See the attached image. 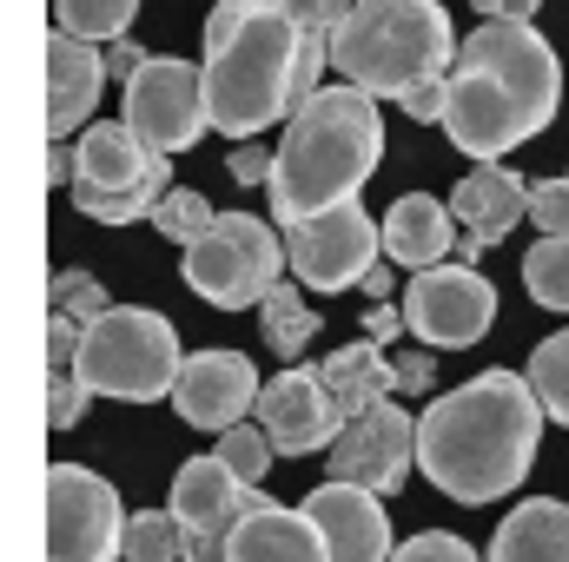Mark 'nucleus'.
Returning a JSON list of instances; mask_svg holds the SVG:
<instances>
[{"label": "nucleus", "mask_w": 569, "mask_h": 562, "mask_svg": "<svg viewBox=\"0 0 569 562\" xmlns=\"http://www.w3.org/2000/svg\"><path fill=\"white\" fill-rule=\"evenodd\" d=\"M443 133L463 159L503 165V152L537 140L563 107V60L530 20H483L443 80Z\"/></svg>", "instance_id": "1"}, {"label": "nucleus", "mask_w": 569, "mask_h": 562, "mask_svg": "<svg viewBox=\"0 0 569 562\" xmlns=\"http://www.w3.org/2000/svg\"><path fill=\"white\" fill-rule=\"evenodd\" d=\"M543 404L523 371H483L418 418V470L450 503H503L543 443Z\"/></svg>", "instance_id": "2"}, {"label": "nucleus", "mask_w": 569, "mask_h": 562, "mask_svg": "<svg viewBox=\"0 0 569 562\" xmlns=\"http://www.w3.org/2000/svg\"><path fill=\"white\" fill-rule=\"evenodd\" d=\"M206 113L219 140H259L298 113V20L279 0H219L206 13Z\"/></svg>", "instance_id": "3"}, {"label": "nucleus", "mask_w": 569, "mask_h": 562, "mask_svg": "<svg viewBox=\"0 0 569 562\" xmlns=\"http://www.w3.org/2000/svg\"><path fill=\"white\" fill-rule=\"evenodd\" d=\"M385 165V120L378 100L358 87H318L279 140V172H272V225L318 219L331 205H351L365 179Z\"/></svg>", "instance_id": "4"}, {"label": "nucleus", "mask_w": 569, "mask_h": 562, "mask_svg": "<svg viewBox=\"0 0 569 562\" xmlns=\"http://www.w3.org/2000/svg\"><path fill=\"white\" fill-rule=\"evenodd\" d=\"M457 47L443 0H358L331 40V67L371 100H405L425 80H450Z\"/></svg>", "instance_id": "5"}, {"label": "nucleus", "mask_w": 569, "mask_h": 562, "mask_svg": "<svg viewBox=\"0 0 569 562\" xmlns=\"http://www.w3.org/2000/svg\"><path fill=\"white\" fill-rule=\"evenodd\" d=\"M186 371V351H179V331L172 318L146 311V304H113L107 318L87 324L80 338V384L93 398H120V404H159L172 398Z\"/></svg>", "instance_id": "6"}, {"label": "nucleus", "mask_w": 569, "mask_h": 562, "mask_svg": "<svg viewBox=\"0 0 569 562\" xmlns=\"http://www.w3.org/2000/svg\"><path fill=\"white\" fill-rule=\"evenodd\" d=\"M80 179H73V205L100 225H133L152 219V205L172 192V159L133 140L127 120H93L80 140Z\"/></svg>", "instance_id": "7"}, {"label": "nucleus", "mask_w": 569, "mask_h": 562, "mask_svg": "<svg viewBox=\"0 0 569 562\" xmlns=\"http://www.w3.org/2000/svg\"><path fill=\"white\" fill-rule=\"evenodd\" d=\"M179 272L212 311H252V304H266L279 272H291L284 265V232L259 212H219L212 232L199 245H186Z\"/></svg>", "instance_id": "8"}, {"label": "nucleus", "mask_w": 569, "mask_h": 562, "mask_svg": "<svg viewBox=\"0 0 569 562\" xmlns=\"http://www.w3.org/2000/svg\"><path fill=\"white\" fill-rule=\"evenodd\" d=\"M127 523L133 516L100 470H80V463L47 470V562H120Z\"/></svg>", "instance_id": "9"}, {"label": "nucleus", "mask_w": 569, "mask_h": 562, "mask_svg": "<svg viewBox=\"0 0 569 562\" xmlns=\"http://www.w3.org/2000/svg\"><path fill=\"white\" fill-rule=\"evenodd\" d=\"M378 259H385V219H371L358 199L284 225V265L305 291H351L378 272Z\"/></svg>", "instance_id": "10"}, {"label": "nucleus", "mask_w": 569, "mask_h": 562, "mask_svg": "<svg viewBox=\"0 0 569 562\" xmlns=\"http://www.w3.org/2000/svg\"><path fill=\"white\" fill-rule=\"evenodd\" d=\"M120 100H127L120 120L133 127V140L152 145V152H166V159L212 133V113H206V67H192V60L152 53L140 73L120 87Z\"/></svg>", "instance_id": "11"}, {"label": "nucleus", "mask_w": 569, "mask_h": 562, "mask_svg": "<svg viewBox=\"0 0 569 562\" xmlns=\"http://www.w3.org/2000/svg\"><path fill=\"white\" fill-rule=\"evenodd\" d=\"M405 331L430 344V351H463L477 344L490 324H497V284L483 279L477 265H430V272H411L405 284Z\"/></svg>", "instance_id": "12"}, {"label": "nucleus", "mask_w": 569, "mask_h": 562, "mask_svg": "<svg viewBox=\"0 0 569 562\" xmlns=\"http://www.w3.org/2000/svg\"><path fill=\"white\" fill-rule=\"evenodd\" d=\"M166 510L186 530V562H232V530L246 523L252 490L219 456H192V463H179Z\"/></svg>", "instance_id": "13"}, {"label": "nucleus", "mask_w": 569, "mask_h": 562, "mask_svg": "<svg viewBox=\"0 0 569 562\" xmlns=\"http://www.w3.org/2000/svg\"><path fill=\"white\" fill-rule=\"evenodd\" d=\"M325 470H331V483H358L371 496L405 490L418 470V418L405 404H378L371 418H351L345 436L325 450Z\"/></svg>", "instance_id": "14"}, {"label": "nucleus", "mask_w": 569, "mask_h": 562, "mask_svg": "<svg viewBox=\"0 0 569 562\" xmlns=\"http://www.w3.org/2000/svg\"><path fill=\"white\" fill-rule=\"evenodd\" d=\"M259 364L246 358V351H226V344H206V351H192L186 358V371H179V384H172V411L192 423V430H212V436H226V430H239V423L259 418Z\"/></svg>", "instance_id": "15"}, {"label": "nucleus", "mask_w": 569, "mask_h": 562, "mask_svg": "<svg viewBox=\"0 0 569 562\" xmlns=\"http://www.w3.org/2000/svg\"><path fill=\"white\" fill-rule=\"evenodd\" d=\"M450 219H457V265H477L490 245H503L523 219H530V179H517L510 165H470L450 185Z\"/></svg>", "instance_id": "16"}, {"label": "nucleus", "mask_w": 569, "mask_h": 562, "mask_svg": "<svg viewBox=\"0 0 569 562\" xmlns=\"http://www.w3.org/2000/svg\"><path fill=\"white\" fill-rule=\"evenodd\" d=\"M259 423H266V436L279 443V456H311V450H331L338 436H345V411H338V398L325 391V378L318 371H279L266 391H259Z\"/></svg>", "instance_id": "17"}, {"label": "nucleus", "mask_w": 569, "mask_h": 562, "mask_svg": "<svg viewBox=\"0 0 569 562\" xmlns=\"http://www.w3.org/2000/svg\"><path fill=\"white\" fill-rule=\"evenodd\" d=\"M298 510L318 523L331 562H391L398 556L385 496H371V490H358V483H318Z\"/></svg>", "instance_id": "18"}, {"label": "nucleus", "mask_w": 569, "mask_h": 562, "mask_svg": "<svg viewBox=\"0 0 569 562\" xmlns=\"http://www.w3.org/2000/svg\"><path fill=\"white\" fill-rule=\"evenodd\" d=\"M107 47H87L73 33H47V140H80L93 127V107L107 93Z\"/></svg>", "instance_id": "19"}, {"label": "nucleus", "mask_w": 569, "mask_h": 562, "mask_svg": "<svg viewBox=\"0 0 569 562\" xmlns=\"http://www.w3.org/2000/svg\"><path fill=\"white\" fill-rule=\"evenodd\" d=\"M232 562H331V550L298 503H272L266 490H252V510L232 530Z\"/></svg>", "instance_id": "20"}, {"label": "nucleus", "mask_w": 569, "mask_h": 562, "mask_svg": "<svg viewBox=\"0 0 569 562\" xmlns=\"http://www.w3.org/2000/svg\"><path fill=\"white\" fill-rule=\"evenodd\" d=\"M457 219H450V199H430V192H405L391 212H385V259L405 265V272H430V265H450L457 259Z\"/></svg>", "instance_id": "21"}, {"label": "nucleus", "mask_w": 569, "mask_h": 562, "mask_svg": "<svg viewBox=\"0 0 569 562\" xmlns=\"http://www.w3.org/2000/svg\"><path fill=\"white\" fill-rule=\"evenodd\" d=\"M483 562H569V503L523 496V510H510L497 523Z\"/></svg>", "instance_id": "22"}, {"label": "nucleus", "mask_w": 569, "mask_h": 562, "mask_svg": "<svg viewBox=\"0 0 569 562\" xmlns=\"http://www.w3.org/2000/svg\"><path fill=\"white\" fill-rule=\"evenodd\" d=\"M318 378H325V391L338 398V411H345V418H371V411H378V404H391V391H398V371H391L385 344H371V338H358V344L331 351V358L318 364Z\"/></svg>", "instance_id": "23"}, {"label": "nucleus", "mask_w": 569, "mask_h": 562, "mask_svg": "<svg viewBox=\"0 0 569 562\" xmlns=\"http://www.w3.org/2000/svg\"><path fill=\"white\" fill-rule=\"evenodd\" d=\"M259 331H266V351L298 358V351H311V338L325 331V311L311 304V291L298 279H279L266 291V304H259Z\"/></svg>", "instance_id": "24"}, {"label": "nucleus", "mask_w": 569, "mask_h": 562, "mask_svg": "<svg viewBox=\"0 0 569 562\" xmlns=\"http://www.w3.org/2000/svg\"><path fill=\"white\" fill-rule=\"evenodd\" d=\"M133 13H140V0H53V27L73 33V40H87V47L127 40Z\"/></svg>", "instance_id": "25"}, {"label": "nucleus", "mask_w": 569, "mask_h": 562, "mask_svg": "<svg viewBox=\"0 0 569 562\" xmlns=\"http://www.w3.org/2000/svg\"><path fill=\"white\" fill-rule=\"evenodd\" d=\"M523 378H530L543 418L569 430V331H550V338L530 351V371H523Z\"/></svg>", "instance_id": "26"}, {"label": "nucleus", "mask_w": 569, "mask_h": 562, "mask_svg": "<svg viewBox=\"0 0 569 562\" xmlns=\"http://www.w3.org/2000/svg\"><path fill=\"white\" fill-rule=\"evenodd\" d=\"M523 284L543 311H563L569 318V232L563 239H537L523 252Z\"/></svg>", "instance_id": "27"}, {"label": "nucleus", "mask_w": 569, "mask_h": 562, "mask_svg": "<svg viewBox=\"0 0 569 562\" xmlns=\"http://www.w3.org/2000/svg\"><path fill=\"white\" fill-rule=\"evenodd\" d=\"M212 456H219L246 490H266V470L279 463V443L266 436V423H239V430H226V436H219V450H212Z\"/></svg>", "instance_id": "28"}, {"label": "nucleus", "mask_w": 569, "mask_h": 562, "mask_svg": "<svg viewBox=\"0 0 569 562\" xmlns=\"http://www.w3.org/2000/svg\"><path fill=\"white\" fill-rule=\"evenodd\" d=\"M212 219H219V212L206 205V192H199V185H172V192L152 205V225H159L179 252H186V245H199V239L212 232Z\"/></svg>", "instance_id": "29"}, {"label": "nucleus", "mask_w": 569, "mask_h": 562, "mask_svg": "<svg viewBox=\"0 0 569 562\" xmlns=\"http://www.w3.org/2000/svg\"><path fill=\"white\" fill-rule=\"evenodd\" d=\"M120 562H186V530L172 510H140L127 523V556Z\"/></svg>", "instance_id": "30"}, {"label": "nucleus", "mask_w": 569, "mask_h": 562, "mask_svg": "<svg viewBox=\"0 0 569 562\" xmlns=\"http://www.w3.org/2000/svg\"><path fill=\"white\" fill-rule=\"evenodd\" d=\"M47 311H60L73 324H93V318L113 311V298H107V284L93 279V272H53L47 279Z\"/></svg>", "instance_id": "31"}, {"label": "nucleus", "mask_w": 569, "mask_h": 562, "mask_svg": "<svg viewBox=\"0 0 569 562\" xmlns=\"http://www.w3.org/2000/svg\"><path fill=\"white\" fill-rule=\"evenodd\" d=\"M530 225L543 239H563L569 232V172L563 179H530Z\"/></svg>", "instance_id": "32"}, {"label": "nucleus", "mask_w": 569, "mask_h": 562, "mask_svg": "<svg viewBox=\"0 0 569 562\" xmlns=\"http://www.w3.org/2000/svg\"><path fill=\"white\" fill-rule=\"evenodd\" d=\"M87 384H80V371H47V423L53 430H73L80 411H87Z\"/></svg>", "instance_id": "33"}, {"label": "nucleus", "mask_w": 569, "mask_h": 562, "mask_svg": "<svg viewBox=\"0 0 569 562\" xmlns=\"http://www.w3.org/2000/svg\"><path fill=\"white\" fill-rule=\"evenodd\" d=\"M391 562H483L463 536H450V530H425V536H411V543H398V556Z\"/></svg>", "instance_id": "34"}, {"label": "nucleus", "mask_w": 569, "mask_h": 562, "mask_svg": "<svg viewBox=\"0 0 569 562\" xmlns=\"http://www.w3.org/2000/svg\"><path fill=\"white\" fill-rule=\"evenodd\" d=\"M279 7L305 27V33H331V40H338V27L351 20V7H358V0H279Z\"/></svg>", "instance_id": "35"}, {"label": "nucleus", "mask_w": 569, "mask_h": 562, "mask_svg": "<svg viewBox=\"0 0 569 562\" xmlns=\"http://www.w3.org/2000/svg\"><path fill=\"white\" fill-rule=\"evenodd\" d=\"M226 172H232L239 185H272V172H279V152H266L259 140H246V145H232Z\"/></svg>", "instance_id": "36"}, {"label": "nucleus", "mask_w": 569, "mask_h": 562, "mask_svg": "<svg viewBox=\"0 0 569 562\" xmlns=\"http://www.w3.org/2000/svg\"><path fill=\"white\" fill-rule=\"evenodd\" d=\"M391 371H398V391L405 398H425L430 384H437V351H398Z\"/></svg>", "instance_id": "37"}, {"label": "nucleus", "mask_w": 569, "mask_h": 562, "mask_svg": "<svg viewBox=\"0 0 569 562\" xmlns=\"http://www.w3.org/2000/svg\"><path fill=\"white\" fill-rule=\"evenodd\" d=\"M443 100H450V93H443V80H425V87H418V93H405L398 107H405L418 127H425V120H437V127H443Z\"/></svg>", "instance_id": "38"}, {"label": "nucleus", "mask_w": 569, "mask_h": 562, "mask_svg": "<svg viewBox=\"0 0 569 562\" xmlns=\"http://www.w3.org/2000/svg\"><path fill=\"white\" fill-rule=\"evenodd\" d=\"M47 179L73 192V179H80V152H73V140H47Z\"/></svg>", "instance_id": "39"}, {"label": "nucleus", "mask_w": 569, "mask_h": 562, "mask_svg": "<svg viewBox=\"0 0 569 562\" xmlns=\"http://www.w3.org/2000/svg\"><path fill=\"white\" fill-rule=\"evenodd\" d=\"M398 331H405V311H398V304H371V311H365V338H371V344H391Z\"/></svg>", "instance_id": "40"}, {"label": "nucleus", "mask_w": 569, "mask_h": 562, "mask_svg": "<svg viewBox=\"0 0 569 562\" xmlns=\"http://www.w3.org/2000/svg\"><path fill=\"white\" fill-rule=\"evenodd\" d=\"M140 67H146V53L133 47V40H113V47H107V73H113L120 87H127V80H133Z\"/></svg>", "instance_id": "41"}, {"label": "nucleus", "mask_w": 569, "mask_h": 562, "mask_svg": "<svg viewBox=\"0 0 569 562\" xmlns=\"http://www.w3.org/2000/svg\"><path fill=\"white\" fill-rule=\"evenodd\" d=\"M470 7H477L483 20H530L543 0H470Z\"/></svg>", "instance_id": "42"}, {"label": "nucleus", "mask_w": 569, "mask_h": 562, "mask_svg": "<svg viewBox=\"0 0 569 562\" xmlns=\"http://www.w3.org/2000/svg\"><path fill=\"white\" fill-rule=\"evenodd\" d=\"M365 291H371V298H378V304H385V298H391V272H385V265H378V272H371V279H365Z\"/></svg>", "instance_id": "43"}]
</instances>
